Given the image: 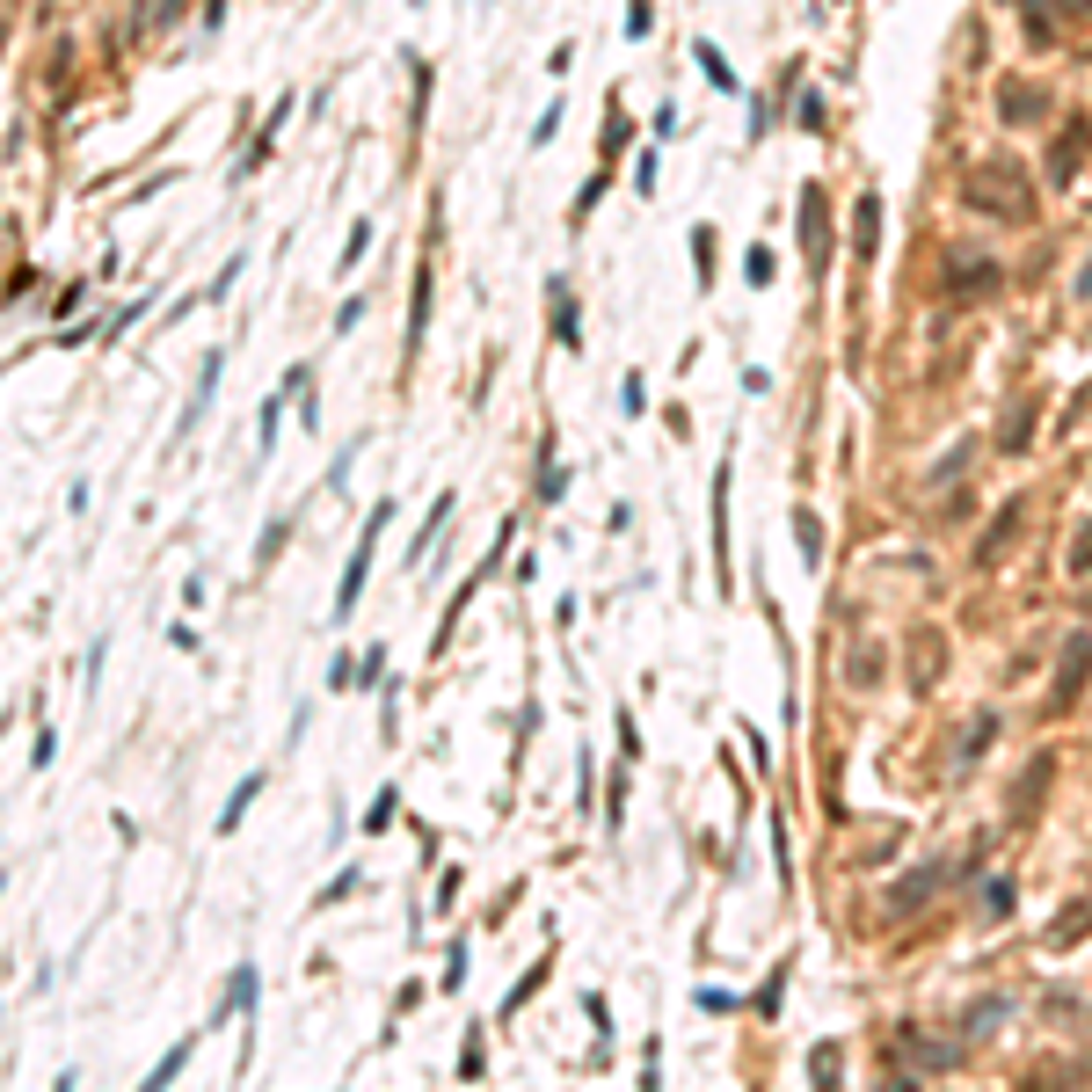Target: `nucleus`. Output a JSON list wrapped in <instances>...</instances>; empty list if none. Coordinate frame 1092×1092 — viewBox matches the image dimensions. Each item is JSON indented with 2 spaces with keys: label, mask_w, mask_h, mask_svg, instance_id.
I'll list each match as a JSON object with an SVG mask.
<instances>
[{
  "label": "nucleus",
  "mask_w": 1092,
  "mask_h": 1092,
  "mask_svg": "<svg viewBox=\"0 0 1092 1092\" xmlns=\"http://www.w3.org/2000/svg\"><path fill=\"white\" fill-rule=\"evenodd\" d=\"M0 889H8V874H0Z\"/></svg>",
  "instance_id": "33"
},
{
  "label": "nucleus",
  "mask_w": 1092,
  "mask_h": 1092,
  "mask_svg": "<svg viewBox=\"0 0 1092 1092\" xmlns=\"http://www.w3.org/2000/svg\"><path fill=\"white\" fill-rule=\"evenodd\" d=\"M357 321H364V299H342V306H335V335H342V328H357Z\"/></svg>",
  "instance_id": "28"
},
{
  "label": "nucleus",
  "mask_w": 1092,
  "mask_h": 1092,
  "mask_svg": "<svg viewBox=\"0 0 1092 1092\" xmlns=\"http://www.w3.org/2000/svg\"><path fill=\"white\" fill-rule=\"evenodd\" d=\"M466 983V940H452V954H445V990H459Z\"/></svg>",
  "instance_id": "23"
},
{
  "label": "nucleus",
  "mask_w": 1092,
  "mask_h": 1092,
  "mask_svg": "<svg viewBox=\"0 0 1092 1092\" xmlns=\"http://www.w3.org/2000/svg\"><path fill=\"white\" fill-rule=\"evenodd\" d=\"M256 794H263V772H248V779H241V787H233V801H226V808H218V830H233V823L248 816V801H256Z\"/></svg>",
  "instance_id": "14"
},
{
  "label": "nucleus",
  "mask_w": 1092,
  "mask_h": 1092,
  "mask_svg": "<svg viewBox=\"0 0 1092 1092\" xmlns=\"http://www.w3.org/2000/svg\"><path fill=\"white\" fill-rule=\"evenodd\" d=\"M808 1071H816V1085H830V1078H837V1049H830V1042H823V1049H816V1056H808Z\"/></svg>",
  "instance_id": "24"
},
{
  "label": "nucleus",
  "mask_w": 1092,
  "mask_h": 1092,
  "mask_svg": "<svg viewBox=\"0 0 1092 1092\" xmlns=\"http://www.w3.org/2000/svg\"><path fill=\"white\" fill-rule=\"evenodd\" d=\"M997 117H1005V124H1042V117H1049V88L1005 81V88H997Z\"/></svg>",
  "instance_id": "4"
},
{
  "label": "nucleus",
  "mask_w": 1092,
  "mask_h": 1092,
  "mask_svg": "<svg viewBox=\"0 0 1092 1092\" xmlns=\"http://www.w3.org/2000/svg\"><path fill=\"white\" fill-rule=\"evenodd\" d=\"M990 736H997V714H976V722L961 729V758H976V751H990Z\"/></svg>",
  "instance_id": "19"
},
{
  "label": "nucleus",
  "mask_w": 1092,
  "mask_h": 1092,
  "mask_svg": "<svg viewBox=\"0 0 1092 1092\" xmlns=\"http://www.w3.org/2000/svg\"><path fill=\"white\" fill-rule=\"evenodd\" d=\"M990 918H1012V882H990Z\"/></svg>",
  "instance_id": "29"
},
{
  "label": "nucleus",
  "mask_w": 1092,
  "mask_h": 1092,
  "mask_svg": "<svg viewBox=\"0 0 1092 1092\" xmlns=\"http://www.w3.org/2000/svg\"><path fill=\"white\" fill-rule=\"evenodd\" d=\"M751 285H772V248H751Z\"/></svg>",
  "instance_id": "30"
},
{
  "label": "nucleus",
  "mask_w": 1092,
  "mask_h": 1092,
  "mask_svg": "<svg viewBox=\"0 0 1092 1092\" xmlns=\"http://www.w3.org/2000/svg\"><path fill=\"white\" fill-rule=\"evenodd\" d=\"M554 342L583 350V328H576V292H561V285H554Z\"/></svg>",
  "instance_id": "13"
},
{
  "label": "nucleus",
  "mask_w": 1092,
  "mask_h": 1092,
  "mask_svg": "<svg viewBox=\"0 0 1092 1092\" xmlns=\"http://www.w3.org/2000/svg\"><path fill=\"white\" fill-rule=\"evenodd\" d=\"M1078 292H1092V263H1085V277H1078Z\"/></svg>",
  "instance_id": "32"
},
{
  "label": "nucleus",
  "mask_w": 1092,
  "mask_h": 1092,
  "mask_svg": "<svg viewBox=\"0 0 1092 1092\" xmlns=\"http://www.w3.org/2000/svg\"><path fill=\"white\" fill-rule=\"evenodd\" d=\"M619 751L641 758V729H634V714H619Z\"/></svg>",
  "instance_id": "27"
},
{
  "label": "nucleus",
  "mask_w": 1092,
  "mask_h": 1092,
  "mask_svg": "<svg viewBox=\"0 0 1092 1092\" xmlns=\"http://www.w3.org/2000/svg\"><path fill=\"white\" fill-rule=\"evenodd\" d=\"M648 15H655L648 0H634V8H627V37H648Z\"/></svg>",
  "instance_id": "31"
},
{
  "label": "nucleus",
  "mask_w": 1092,
  "mask_h": 1092,
  "mask_svg": "<svg viewBox=\"0 0 1092 1092\" xmlns=\"http://www.w3.org/2000/svg\"><path fill=\"white\" fill-rule=\"evenodd\" d=\"M1085 139H1092V124H1085V117H1071L1064 132H1056V146H1049V182H1071V175H1078Z\"/></svg>",
  "instance_id": "5"
},
{
  "label": "nucleus",
  "mask_w": 1092,
  "mask_h": 1092,
  "mask_svg": "<svg viewBox=\"0 0 1092 1092\" xmlns=\"http://www.w3.org/2000/svg\"><path fill=\"white\" fill-rule=\"evenodd\" d=\"M248 997H256V969H248V961H241V969H233V990H226V997H218V1012H211V1027H218V1020H226V1012H241V1005H248Z\"/></svg>",
  "instance_id": "15"
},
{
  "label": "nucleus",
  "mask_w": 1092,
  "mask_h": 1092,
  "mask_svg": "<svg viewBox=\"0 0 1092 1092\" xmlns=\"http://www.w3.org/2000/svg\"><path fill=\"white\" fill-rule=\"evenodd\" d=\"M961 204H976L990 218H1005V226H1020V218H1035V175H1027L1012 153H990V161L961 168Z\"/></svg>",
  "instance_id": "1"
},
{
  "label": "nucleus",
  "mask_w": 1092,
  "mask_h": 1092,
  "mask_svg": "<svg viewBox=\"0 0 1092 1092\" xmlns=\"http://www.w3.org/2000/svg\"><path fill=\"white\" fill-rule=\"evenodd\" d=\"M1027 44H1056V8L1049 0H1027Z\"/></svg>",
  "instance_id": "16"
},
{
  "label": "nucleus",
  "mask_w": 1092,
  "mask_h": 1092,
  "mask_svg": "<svg viewBox=\"0 0 1092 1092\" xmlns=\"http://www.w3.org/2000/svg\"><path fill=\"white\" fill-rule=\"evenodd\" d=\"M386 823H394V787H386L379 801H371V816H364V830H386Z\"/></svg>",
  "instance_id": "26"
},
{
  "label": "nucleus",
  "mask_w": 1092,
  "mask_h": 1092,
  "mask_svg": "<svg viewBox=\"0 0 1092 1092\" xmlns=\"http://www.w3.org/2000/svg\"><path fill=\"white\" fill-rule=\"evenodd\" d=\"M218 371H226V350H204V364H197V394H190V409H182L175 437H190V430L204 423V409H211V386H218Z\"/></svg>",
  "instance_id": "7"
},
{
  "label": "nucleus",
  "mask_w": 1092,
  "mask_h": 1092,
  "mask_svg": "<svg viewBox=\"0 0 1092 1092\" xmlns=\"http://www.w3.org/2000/svg\"><path fill=\"white\" fill-rule=\"evenodd\" d=\"M285 532H292V524H285V517H277V524H270V532H263V547H256V569H270V561H277V547H285Z\"/></svg>",
  "instance_id": "22"
},
{
  "label": "nucleus",
  "mask_w": 1092,
  "mask_h": 1092,
  "mask_svg": "<svg viewBox=\"0 0 1092 1092\" xmlns=\"http://www.w3.org/2000/svg\"><path fill=\"white\" fill-rule=\"evenodd\" d=\"M801 241H808V263L823 270L830 263V218H823V190H816V182L801 190Z\"/></svg>",
  "instance_id": "6"
},
{
  "label": "nucleus",
  "mask_w": 1092,
  "mask_h": 1092,
  "mask_svg": "<svg viewBox=\"0 0 1092 1092\" xmlns=\"http://www.w3.org/2000/svg\"><path fill=\"white\" fill-rule=\"evenodd\" d=\"M386 517H394V503H379V510H371L364 539H357V554H350V569H342V583H335V619H350V612H357L364 576H371V539H379V524H386Z\"/></svg>",
  "instance_id": "2"
},
{
  "label": "nucleus",
  "mask_w": 1092,
  "mask_h": 1092,
  "mask_svg": "<svg viewBox=\"0 0 1092 1092\" xmlns=\"http://www.w3.org/2000/svg\"><path fill=\"white\" fill-rule=\"evenodd\" d=\"M1020 524H1027V495H1012V503L990 517V532L976 539V569H997V561H1005V547H1012V532H1020Z\"/></svg>",
  "instance_id": "3"
},
{
  "label": "nucleus",
  "mask_w": 1092,
  "mask_h": 1092,
  "mask_svg": "<svg viewBox=\"0 0 1092 1092\" xmlns=\"http://www.w3.org/2000/svg\"><path fill=\"white\" fill-rule=\"evenodd\" d=\"M452 503H459V495H452V488H445V495H437V503H430V517H423V532H416V547H409V561H423V554H430V539H437V532H445V524H452Z\"/></svg>",
  "instance_id": "12"
},
{
  "label": "nucleus",
  "mask_w": 1092,
  "mask_h": 1092,
  "mask_svg": "<svg viewBox=\"0 0 1092 1092\" xmlns=\"http://www.w3.org/2000/svg\"><path fill=\"white\" fill-rule=\"evenodd\" d=\"M1027 437H1035V401H1012L1005 430H997V452H1027Z\"/></svg>",
  "instance_id": "11"
},
{
  "label": "nucleus",
  "mask_w": 1092,
  "mask_h": 1092,
  "mask_svg": "<svg viewBox=\"0 0 1092 1092\" xmlns=\"http://www.w3.org/2000/svg\"><path fill=\"white\" fill-rule=\"evenodd\" d=\"M874 241H882V197H860V211H852V248H860V263L874 256Z\"/></svg>",
  "instance_id": "10"
},
{
  "label": "nucleus",
  "mask_w": 1092,
  "mask_h": 1092,
  "mask_svg": "<svg viewBox=\"0 0 1092 1092\" xmlns=\"http://www.w3.org/2000/svg\"><path fill=\"white\" fill-rule=\"evenodd\" d=\"M794 539H801V561H816V554H823V524H816V510H794Z\"/></svg>",
  "instance_id": "18"
},
{
  "label": "nucleus",
  "mask_w": 1092,
  "mask_h": 1092,
  "mask_svg": "<svg viewBox=\"0 0 1092 1092\" xmlns=\"http://www.w3.org/2000/svg\"><path fill=\"white\" fill-rule=\"evenodd\" d=\"M182 1064H190V1042H182V1049H168L161 1064L146 1071V1085H175V1078H182Z\"/></svg>",
  "instance_id": "20"
},
{
  "label": "nucleus",
  "mask_w": 1092,
  "mask_h": 1092,
  "mask_svg": "<svg viewBox=\"0 0 1092 1092\" xmlns=\"http://www.w3.org/2000/svg\"><path fill=\"white\" fill-rule=\"evenodd\" d=\"M692 51H699V66H707V81H714V88H722V96H736V73H729V58H722V51H714L707 37H699Z\"/></svg>",
  "instance_id": "17"
},
{
  "label": "nucleus",
  "mask_w": 1092,
  "mask_h": 1092,
  "mask_svg": "<svg viewBox=\"0 0 1092 1092\" xmlns=\"http://www.w3.org/2000/svg\"><path fill=\"white\" fill-rule=\"evenodd\" d=\"M619 409H627V416H641V409H648V394H641V379H634V371H627V386H619Z\"/></svg>",
  "instance_id": "25"
},
{
  "label": "nucleus",
  "mask_w": 1092,
  "mask_h": 1092,
  "mask_svg": "<svg viewBox=\"0 0 1092 1092\" xmlns=\"http://www.w3.org/2000/svg\"><path fill=\"white\" fill-rule=\"evenodd\" d=\"M270 146H277V124H270V132H263L256 146H248V153H241V175H256V168L270 161Z\"/></svg>",
  "instance_id": "21"
},
{
  "label": "nucleus",
  "mask_w": 1092,
  "mask_h": 1092,
  "mask_svg": "<svg viewBox=\"0 0 1092 1092\" xmlns=\"http://www.w3.org/2000/svg\"><path fill=\"white\" fill-rule=\"evenodd\" d=\"M1085 670H1092V634H1071V641H1064V670H1056V707H1071V699H1078Z\"/></svg>",
  "instance_id": "8"
},
{
  "label": "nucleus",
  "mask_w": 1092,
  "mask_h": 1092,
  "mask_svg": "<svg viewBox=\"0 0 1092 1092\" xmlns=\"http://www.w3.org/2000/svg\"><path fill=\"white\" fill-rule=\"evenodd\" d=\"M714 561H722V590H729V459L714 466Z\"/></svg>",
  "instance_id": "9"
}]
</instances>
